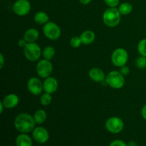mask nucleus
Listing matches in <instances>:
<instances>
[{
    "instance_id": "obj_1",
    "label": "nucleus",
    "mask_w": 146,
    "mask_h": 146,
    "mask_svg": "<svg viewBox=\"0 0 146 146\" xmlns=\"http://www.w3.org/2000/svg\"><path fill=\"white\" fill-rule=\"evenodd\" d=\"M14 127L21 133H28L34 131L36 123L34 117L28 113H20L14 120Z\"/></svg>"
},
{
    "instance_id": "obj_2",
    "label": "nucleus",
    "mask_w": 146,
    "mask_h": 146,
    "mask_svg": "<svg viewBox=\"0 0 146 146\" xmlns=\"http://www.w3.org/2000/svg\"><path fill=\"white\" fill-rule=\"evenodd\" d=\"M121 14L116 7H110L105 10L103 14V21L108 27H115L121 21Z\"/></svg>"
},
{
    "instance_id": "obj_3",
    "label": "nucleus",
    "mask_w": 146,
    "mask_h": 146,
    "mask_svg": "<svg viewBox=\"0 0 146 146\" xmlns=\"http://www.w3.org/2000/svg\"><path fill=\"white\" fill-rule=\"evenodd\" d=\"M107 85L114 89H120L125 84L124 76L118 71H112L106 76Z\"/></svg>"
},
{
    "instance_id": "obj_4",
    "label": "nucleus",
    "mask_w": 146,
    "mask_h": 146,
    "mask_svg": "<svg viewBox=\"0 0 146 146\" xmlns=\"http://www.w3.org/2000/svg\"><path fill=\"white\" fill-rule=\"evenodd\" d=\"M41 49L35 42L28 43L24 48V54L26 58L29 61H36L41 55Z\"/></svg>"
},
{
    "instance_id": "obj_5",
    "label": "nucleus",
    "mask_w": 146,
    "mask_h": 146,
    "mask_svg": "<svg viewBox=\"0 0 146 146\" xmlns=\"http://www.w3.org/2000/svg\"><path fill=\"white\" fill-rule=\"evenodd\" d=\"M43 33L47 38L51 41H55L60 38L61 31L58 24L53 21H48L44 24L43 27Z\"/></svg>"
},
{
    "instance_id": "obj_6",
    "label": "nucleus",
    "mask_w": 146,
    "mask_h": 146,
    "mask_svg": "<svg viewBox=\"0 0 146 146\" xmlns=\"http://www.w3.org/2000/svg\"><path fill=\"white\" fill-rule=\"evenodd\" d=\"M128 60V54L125 49L123 48H116L111 55V61L113 64L117 67H121L127 64Z\"/></svg>"
},
{
    "instance_id": "obj_7",
    "label": "nucleus",
    "mask_w": 146,
    "mask_h": 146,
    "mask_svg": "<svg viewBox=\"0 0 146 146\" xmlns=\"http://www.w3.org/2000/svg\"><path fill=\"white\" fill-rule=\"evenodd\" d=\"M105 127L108 132L117 134L123 131L124 128V123L123 120L118 117H111L106 121Z\"/></svg>"
},
{
    "instance_id": "obj_8",
    "label": "nucleus",
    "mask_w": 146,
    "mask_h": 146,
    "mask_svg": "<svg viewBox=\"0 0 146 146\" xmlns=\"http://www.w3.org/2000/svg\"><path fill=\"white\" fill-rule=\"evenodd\" d=\"M53 64L49 60L43 59L38 61L36 65V72L41 78H46L51 76L53 72Z\"/></svg>"
},
{
    "instance_id": "obj_9",
    "label": "nucleus",
    "mask_w": 146,
    "mask_h": 146,
    "mask_svg": "<svg viewBox=\"0 0 146 146\" xmlns=\"http://www.w3.org/2000/svg\"><path fill=\"white\" fill-rule=\"evenodd\" d=\"M31 10V4L28 0H17L13 5V11L17 15L24 17Z\"/></svg>"
},
{
    "instance_id": "obj_10",
    "label": "nucleus",
    "mask_w": 146,
    "mask_h": 146,
    "mask_svg": "<svg viewBox=\"0 0 146 146\" xmlns=\"http://www.w3.org/2000/svg\"><path fill=\"white\" fill-rule=\"evenodd\" d=\"M27 89L33 95L38 96L44 90V85L38 78L31 77L27 82Z\"/></svg>"
},
{
    "instance_id": "obj_11",
    "label": "nucleus",
    "mask_w": 146,
    "mask_h": 146,
    "mask_svg": "<svg viewBox=\"0 0 146 146\" xmlns=\"http://www.w3.org/2000/svg\"><path fill=\"white\" fill-rule=\"evenodd\" d=\"M32 137L36 143L44 144L49 139V133L44 127H37L32 131Z\"/></svg>"
},
{
    "instance_id": "obj_12",
    "label": "nucleus",
    "mask_w": 146,
    "mask_h": 146,
    "mask_svg": "<svg viewBox=\"0 0 146 146\" xmlns=\"http://www.w3.org/2000/svg\"><path fill=\"white\" fill-rule=\"evenodd\" d=\"M43 85H44V91L46 93L52 94L55 93L58 89V83L55 78L49 76L45 78L44 83H43Z\"/></svg>"
},
{
    "instance_id": "obj_13",
    "label": "nucleus",
    "mask_w": 146,
    "mask_h": 146,
    "mask_svg": "<svg viewBox=\"0 0 146 146\" xmlns=\"http://www.w3.org/2000/svg\"><path fill=\"white\" fill-rule=\"evenodd\" d=\"M19 102V98L18 96L15 94H9L6 96L3 99L2 103L5 108L11 109L17 106Z\"/></svg>"
},
{
    "instance_id": "obj_14",
    "label": "nucleus",
    "mask_w": 146,
    "mask_h": 146,
    "mask_svg": "<svg viewBox=\"0 0 146 146\" xmlns=\"http://www.w3.org/2000/svg\"><path fill=\"white\" fill-rule=\"evenodd\" d=\"M88 76L91 80H92L94 82L100 83L106 79L105 74L103 70L99 68H96V67L90 69V71H88Z\"/></svg>"
},
{
    "instance_id": "obj_15",
    "label": "nucleus",
    "mask_w": 146,
    "mask_h": 146,
    "mask_svg": "<svg viewBox=\"0 0 146 146\" xmlns=\"http://www.w3.org/2000/svg\"><path fill=\"white\" fill-rule=\"evenodd\" d=\"M16 146H33L32 139L27 133H21L17 137L15 141Z\"/></svg>"
},
{
    "instance_id": "obj_16",
    "label": "nucleus",
    "mask_w": 146,
    "mask_h": 146,
    "mask_svg": "<svg viewBox=\"0 0 146 146\" xmlns=\"http://www.w3.org/2000/svg\"><path fill=\"white\" fill-rule=\"evenodd\" d=\"M82 44L84 45H89L92 44L96 38V34L91 30H86L84 31L80 36Z\"/></svg>"
},
{
    "instance_id": "obj_17",
    "label": "nucleus",
    "mask_w": 146,
    "mask_h": 146,
    "mask_svg": "<svg viewBox=\"0 0 146 146\" xmlns=\"http://www.w3.org/2000/svg\"><path fill=\"white\" fill-rule=\"evenodd\" d=\"M39 37V32L34 28H30L24 33V38L28 43H33L37 41Z\"/></svg>"
},
{
    "instance_id": "obj_18",
    "label": "nucleus",
    "mask_w": 146,
    "mask_h": 146,
    "mask_svg": "<svg viewBox=\"0 0 146 146\" xmlns=\"http://www.w3.org/2000/svg\"><path fill=\"white\" fill-rule=\"evenodd\" d=\"M34 121L36 124H42L46 121L47 114L44 110L39 109L34 113Z\"/></svg>"
},
{
    "instance_id": "obj_19",
    "label": "nucleus",
    "mask_w": 146,
    "mask_h": 146,
    "mask_svg": "<svg viewBox=\"0 0 146 146\" xmlns=\"http://www.w3.org/2000/svg\"><path fill=\"white\" fill-rule=\"evenodd\" d=\"M34 21L38 24H46L49 21L48 15L44 11H38L34 16Z\"/></svg>"
},
{
    "instance_id": "obj_20",
    "label": "nucleus",
    "mask_w": 146,
    "mask_h": 146,
    "mask_svg": "<svg viewBox=\"0 0 146 146\" xmlns=\"http://www.w3.org/2000/svg\"><path fill=\"white\" fill-rule=\"evenodd\" d=\"M56 54V51L54 49V47L51 46H48L45 47L42 51V55L45 59L47 60H51L54 57Z\"/></svg>"
},
{
    "instance_id": "obj_21",
    "label": "nucleus",
    "mask_w": 146,
    "mask_h": 146,
    "mask_svg": "<svg viewBox=\"0 0 146 146\" xmlns=\"http://www.w3.org/2000/svg\"><path fill=\"white\" fill-rule=\"evenodd\" d=\"M118 10L121 15H128L131 13L133 10V6L128 2H123L118 7Z\"/></svg>"
},
{
    "instance_id": "obj_22",
    "label": "nucleus",
    "mask_w": 146,
    "mask_h": 146,
    "mask_svg": "<svg viewBox=\"0 0 146 146\" xmlns=\"http://www.w3.org/2000/svg\"><path fill=\"white\" fill-rule=\"evenodd\" d=\"M51 101H52V96H51V94L45 92V94H42L40 98V102L41 105L45 106L49 105L51 103Z\"/></svg>"
},
{
    "instance_id": "obj_23",
    "label": "nucleus",
    "mask_w": 146,
    "mask_h": 146,
    "mask_svg": "<svg viewBox=\"0 0 146 146\" xmlns=\"http://www.w3.org/2000/svg\"><path fill=\"white\" fill-rule=\"evenodd\" d=\"M138 51L139 54L146 57V38H143L138 44Z\"/></svg>"
},
{
    "instance_id": "obj_24",
    "label": "nucleus",
    "mask_w": 146,
    "mask_h": 146,
    "mask_svg": "<svg viewBox=\"0 0 146 146\" xmlns=\"http://www.w3.org/2000/svg\"><path fill=\"white\" fill-rule=\"evenodd\" d=\"M135 66L138 68L139 69H144V68H146V57L143 56H141L138 57L135 61Z\"/></svg>"
},
{
    "instance_id": "obj_25",
    "label": "nucleus",
    "mask_w": 146,
    "mask_h": 146,
    "mask_svg": "<svg viewBox=\"0 0 146 146\" xmlns=\"http://www.w3.org/2000/svg\"><path fill=\"white\" fill-rule=\"evenodd\" d=\"M69 44L71 45V46L73 47V48H78L82 44V42H81V40L80 37L74 36L71 38V40L69 41Z\"/></svg>"
},
{
    "instance_id": "obj_26",
    "label": "nucleus",
    "mask_w": 146,
    "mask_h": 146,
    "mask_svg": "<svg viewBox=\"0 0 146 146\" xmlns=\"http://www.w3.org/2000/svg\"><path fill=\"white\" fill-rule=\"evenodd\" d=\"M104 1L110 7H116L120 3V0H104Z\"/></svg>"
},
{
    "instance_id": "obj_27",
    "label": "nucleus",
    "mask_w": 146,
    "mask_h": 146,
    "mask_svg": "<svg viewBox=\"0 0 146 146\" xmlns=\"http://www.w3.org/2000/svg\"><path fill=\"white\" fill-rule=\"evenodd\" d=\"M109 146H128V144L122 140H115L111 143Z\"/></svg>"
},
{
    "instance_id": "obj_28",
    "label": "nucleus",
    "mask_w": 146,
    "mask_h": 146,
    "mask_svg": "<svg viewBox=\"0 0 146 146\" xmlns=\"http://www.w3.org/2000/svg\"><path fill=\"white\" fill-rule=\"evenodd\" d=\"M119 71L123 76H127V75H128V74H129L130 68H129V67L127 66L126 65L120 67V71Z\"/></svg>"
},
{
    "instance_id": "obj_29",
    "label": "nucleus",
    "mask_w": 146,
    "mask_h": 146,
    "mask_svg": "<svg viewBox=\"0 0 146 146\" xmlns=\"http://www.w3.org/2000/svg\"><path fill=\"white\" fill-rule=\"evenodd\" d=\"M27 44H28V42L24 38H20L18 41V46L21 48H24Z\"/></svg>"
},
{
    "instance_id": "obj_30",
    "label": "nucleus",
    "mask_w": 146,
    "mask_h": 146,
    "mask_svg": "<svg viewBox=\"0 0 146 146\" xmlns=\"http://www.w3.org/2000/svg\"><path fill=\"white\" fill-rule=\"evenodd\" d=\"M4 64H5V60H4V56L2 54H0V68H2L4 67Z\"/></svg>"
},
{
    "instance_id": "obj_31",
    "label": "nucleus",
    "mask_w": 146,
    "mask_h": 146,
    "mask_svg": "<svg viewBox=\"0 0 146 146\" xmlns=\"http://www.w3.org/2000/svg\"><path fill=\"white\" fill-rule=\"evenodd\" d=\"M141 115H142L143 118L146 121V104L143 106V107L141 109Z\"/></svg>"
},
{
    "instance_id": "obj_32",
    "label": "nucleus",
    "mask_w": 146,
    "mask_h": 146,
    "mask_svg": "<svg viewBox=\"0 0 146 146\" xmlns=\"http://www.w3.org/2000/svg\"><path fill=\"white\" fill-rule=\"evenodd\" d=\"M80 2L82 4H84V5H86V4H88L91 1V0H79Z\"/></svg>"
},
{
    "instance_id": "obj_33",
    "label": "nucleus",
    "mask_w": 146,
    "mask_h": 146,
    "mask_svg": "<svg viewBox=\"0 0 146 146\" xmlns=\"http://www.w3.org/2000/svg\"><path fill=\"white\" fill-rule=\"evenodd\" d=\"M128 144V146H138V144H137L136 142H135V141H130Z\"/></svg>"
},
{
    "instance_id": "obj_34",
    "label": "nucleus",
    "mask_w": 146,
    "mask_h": 146,
    "mask_svg": "<svg viewBox=\"0 0 146 146\" xmlns=\"http://www.w3.org/2000/svg\"><path fill=\"white\" fill-rule=\"evenodd\" d=\"M4 108H5L4 106V104H3L2 101H1L0 102V113H3V111H4Z\"/></svg>"
}]
</instances>
